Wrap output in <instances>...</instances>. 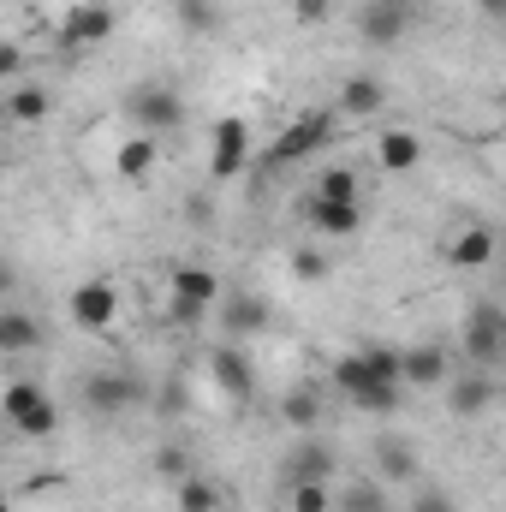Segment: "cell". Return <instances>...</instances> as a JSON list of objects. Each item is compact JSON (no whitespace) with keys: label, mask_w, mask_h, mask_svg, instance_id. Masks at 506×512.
I'll use <instances>...</instances> for the list:
<instances>
[{"label":"cell","mask_w":506,"mask_h":512,"mask_svg":"<svg viewBox=\"0 0 506 512\" xmlns=\"http://www.w3.org/2000/svg\"><path fill=\"white\" fill-rule=\"evenodd\" d=\"M203 310H221V274H215V268H203V262L173 268L167 316H173L179 328H191V322H203Z\"/></svg>","instance_id":"cell-4"},{"label":"cell","mask_w":506,"mask_h":512,"mask_svg":"<svg viewBox=\"0 0 506 512\" xmlns=\"http://www.w3.org/2000/svg\"><path fill=\"white\" fill-rule=\"evenodd\" d=\"M155 411H161V417H185V382H179V376H173V382L161 387V399H155Z\"/></svg>","instance_id":"cell-37"},{"label":"cell","mask_w":506,"mask_h":512,"mask_svg":"<svg viewBox=\"0 0 506 512\" xmlns=\"http://www.w3.org/2000/svg\"><path fill=\"white\" fill-rule=\"evenodd\" d=\"M304 209H310V227L328 233V239H352L364 227V203H322V197H310Z\"/></svg>","instance_id":"cell-17"},{"label":"cell","mask_w":506,"mask_h":512,"mask_svg":"<svg viewBox=\"0 0 506 512\" xmlns=\"http://www.w3.org/2000/svg\"><path fill=\"white\" fill-rule=\"evenodd\" d=\"M334 393H340L346 405H358V411H381V417H393V411L405 405V399H399L405 387H399V382H381L376 370L364 364V352H346V358L334 364Z\"/></svg>","instance_id":"cell-2"},{"label":"cell","mask_w":506,"mask_h":512,"mask_svg":"<svg viewBox=\"0 0 506 512\" xmlns=\"http://www.w3.org/2000/svg\"><path fill=\"white\" fill-rule=\"evenodd\" d=\"M6 120H12V126H42V120H48V90H42V84H18V90L6 96Z\"/></svg>","instance_id":"cell-25"},{"label":"cell","mask_w":506,"mask_h":512,"mask_svg":"<svg viewBox=\"0 0 506 512\" xmlns=\"http://www.w3.org/2000/svg\"><path fill=\"white\" fill-rule=\"evenodd\" d=\"M155 155H161V143H155L149 131H137V137H126V143H120V155H114V173H120V179H149Z\"/></svg>","instance_id":"cell-22"},{"label":"cell","mask_w":506,"mask_h":512,"mask_svg":"<svg viewBox=\"0 0 506 512\" xmlns=\"http://www.w3.org/2000/svg\"><path fill=\"white\" fill-rule=\"evenodd\" d=\"M316 197L322 203H358V173L352 167H328L322 185H316Z\"/></svg>","instance_id":"cell-32"},{"label":"cell","mask_w":506,"mask_h":512,"mask_svg":"<svg viewBox=\"0 0 506 512\" xmlns=\"http://www.w3.org/2000/svg\"><path fill=\"white\" fill-rule=\"evenodd\" d=\"M12 429H18L24 441H48V435L60 429V405H54V399L42 393V399H36V405H30L24 417H12Z\"/></svg>","instance_id":"cell-27"},{"label":"cell","mask_w":506,"mask_h":512,"mask_svg":"<svg viewBox=\"0 0 506 512\" xmlns=\"http://www.w3.org/2000/svg\"><path fill=\"white\" fill-rule=\"evenodd\" d=\"M405 387H447V352L441 346H405Z\"/></svg>","instance_id":"cell-20"},{"label":"cell","mask_w":506,"mask_h":512,"mask_svg":"<svg viewBox=\"0 0 506 512\" xmlns=\"http://www.w3.org/2000/svg\"><path fill=\"white\" fill-rule=\"evenodd\" d=\"M405 512H459V501H453L441 483H429V489H417V495H411V507H405Z\"/></svg>","instance_id":"cell-35"},{"label":"cell","mask_w":506,"mask_h":512,"mask_svg":"<svg viewBox=\"0 0 506 512\" xmlns=\"http://www.w3.org/2000/svg\"><path fill=\"white\" fill-rule=\"evenodd\" d=\"M334 465H340V459H334V447H322L316 435H304V441L286 453L280 477H286V483H334Z\"/></svg>","instance_id":"cell-13"},{"label":"cell","mask_w":506,"mask_h":512,"mask_svg":"<svg viewBox=\"0 0 506 512\" xmlns=\"http://www.w3.org/2000/svg\"><path fill=\"white\" fill-rule=\"evenodd\" d=\"M334 512H393V501H387V483L381 477H358V483H346L340 489V507Z\"/></svg>","instance_id":"cell-24"},{"label":"cell","mask_w":506,"mask_h":512,"mask_svg":"<svg viewBox=\"0 0 506 512\" xmlns=\"http://www.w3.org/2000/svg\"><path fill=\"white\" fill-rule=\"evenodd\" d=\"M334 483H286V512H334Z\"/></svg>","instance_id":"cell-28"},{"label":"cell","mask_w":506,"mask_h":512,"mask_svg":"<svg viewBox=\"0 0 506 512\" xmlns=\"http://www.w3.org/2000/svg\"><path fill=\"white\" fill-rule=\"evenodd\" d=\"M66 310H72V322H78L84 334H108L114 316H120V292H114L108 280H84V286H72Z\"/></svg>","instance_id":"cell-9"},{"label":"cell","mask_w":506,"mask_h":512,"mask_svg":"<svg viewBox=\"0 0 506 512\" xmlns=\"http://www.w3.org/2000/svg\"><path fill=\"white\" fill-rule=\"evenodd\" d=\"M268 322H274V304H268L262 292H233V298H221V334H227V340L245 346V340H256Z\"/></svg>","instance_id":"cell-12"},{"label":"cell","mask_w":506,"mask_h":512,"mask_svg":"<svg viewBox=\"0 0 506 512\" xmlns=\"http://www.w3.org/2000/svg\"><path fill=\"white\" fill-rule=\"evenodd\" d=\"M501 256V239H495V227H483V221H471L465 233H453V245H447V262L453 268H489Z\"/></svg>","instance_id":"cell-14"},{"label":"cell","mask_w":506,"mask_h":512,"mask_svg":"<svg viewBox=\"0 0 506 512\" xmlns=\"http://www.w3.org/2000/svg\"><path fill=\"white\" fill-rule=\"evenodd\" d=\"M209 209H215V203H203V197H197V203H185V215H191L197 227H209Z\"/></svg>","instance_id":"cell-39"},{"label":"cell","mask_w":506,"mask_h":512,"mask_svg":"<svg viewBox=\"0 0 506 512\" xmlns=\"http://www.w3.org/2000/svg\"><path fill=\"white\" fill-rule=\"evenodd\" d=\"M370 459H376V477L387 489H393V483H417V453H411V441L381 435L376 447H370Z\"/></svg>","instance_id":"cell-15"},{"label":"cell","mask_w":506,"mask_h":512,"mask_svg":"<svg viewBox=\"0 0 506 512\" xmlns=\"http://www.w3.org/2000/svg\"><path fill=\"white\" fill-rule=\"evenodd\" d=\"M459 346L477 370H495L506 364V310L501 304H471L465 322H459Z\"/></svg>","instance_id":"cell-6"},{"label":"cell","mask_w":506,"mask_h":512,"mask_svg":"<svg viewBox=\"0 0 506 512\" xmlns=\"http://www.w3.org/2000/svg\"><path fill=\"white\" fill-rule=\"evenodd\" d=\"M108 36H114V6H102V0L66 6V18H60V42H66V48H96V42H108Z\"/></svg>","instance_id":"cell-11"},{"label":"cell","mask_w":506,"mask_h":512,"mask_svg":"<svg viewBox=\"0 0 506 512\" xmlns=\"http://www.w3.org/2000/svg\"><path fill=\"white\" fill-rule=\"evenodd\" d=\"M292 18H298V30H322V24L334 18V0H298Z\"/></svg>","instance_id":"cell-36"},{"label":"cell","mask_w":506,"mask_h":512,"mask_svg":"<svg viewBox=\"0 0 506 512\" xmlns=\"http://www.w3.org/2000/svg\"><path fill=\"white\" fill-rule=\"evenodd\" d=\"M376 161H381V173H417V161H423V137H417V131H381L376 137Z\"/></svg>","instance_id":"cell-19"},{"label":"cell","mask_w":506,"mask_h":512,"mask_svg":"<svg viewBox=\"0 0 506 512\" xmlns=\"http://www.w3.org/2000/svg\"><path fill=\"white\" fill-rule=\"evenodd\" d=\"M209 376H215V387L233 399V405H245L256 393V370H251V352L239 346V340H227V346H215L209 352Z\"/></svg>","instance_id":"cell-10"},{"label":"cell","mask_w":506,"mask_h":512,"mask_svg":"<svg viewBox=\"0 0 506 512\" xmlns=\"http://www.w3.org/2000/svg\"><path fill=\"white\" fill-rule=\"evenodd\" d=\"M36 399H42V387H36V382H6V393H0V405H6V423H12V417H24Z\"/></svg>","instance_id":"cell-34"},{"label":"cell","mask_w":506,"mask_h":512,"mask_svg":"<svg viewBox=\"0 0 506 512\" xmlns=\"http://www.w3.org/2000/svg\"><path fill=\"white\" fill-rule=\"evenodd\" d=\"M358 352H364V364L376 370L381 382H399V387H405V346H381V340H364Z\"/></svg>","instance_id":"cell-29"},{"label":"cell","mask_w":506,"mask_h":512,"mask_svg":"<svg viewBox=\"0 0 506 512\" xmlns=\"http://www.w3.org/2000/svg\"><path fill=\"white\" fill-rule=\"evenodd\" d=\"M179 30H191V36H215V30H221L215 0H179Z\"/></svg>","instance_id":"cell-31"},{"label":"cell","mask_w":506,"mask_h":512,"mask_svg":"<svg viewBox=\"0 0 506 512\" xmlns=\"http://www.w3.org/2000/svg\"><path fill=\"white\" fill-rule=\"evenodd\" d=\"M501 137H506V120H501Z\"/></svg>","instance_id":"cell-41"},{"label":"cell","mask_w":506,"mask_h":512,"mask_svg":"<svg viewBox=\"0 0 506 512\" xmlns=\"http://www.w3.org/2000/svg\"><path fill=\"white\" fill-rule=\"evenodd\" d=\"M173 512H221V489L191 471L185 483H173Z\"/></svg>","instance_id":"cell-26"},{"label":"cell","mask_w":506,"mask_h":512,"mask_svg":"<svg viewBox=\"0 0 506 512\" xmlns=\"http://www.w3.org/2000/svg\"><path fill=\"white\" fill-rule=\"evenodd\" d=\"M84 405H90L96 417L143 411V405H149V382L131 376V370H96V376H84Z\"/></svg>","instance_id":"cell-7"},{"label":"cell","mask_w":506,"mask_h":512,"mask_svg":"<svg viewBox=\"0 0 506 512\" xmlns=\"http://www.w3.org/2000/svg\"><path fill=\"white\" fill-rule=\"evenodd\" d=\"M292 274H298L304 286H316V280H334V256L322 251V245H304V251H292Z\"/></svg>","instance_id":"cell-30"},{"label":"cell","mask_w":506,"mask_h":512,"mask_svg":"<svg viewBox=\"0 0 506 512\" xmlns=\"http://www.w3.org/2000/svg\"><path fill=\"white\" fill-rule=\"evenodd\" d=\"M489 405H495V382H489V370H471V376L447 382V411H453V417H483Z\"/></svg>","instance_id":"cell-16"},{"label":"cell","mask_w":506,"mask_h":512,"mask_svg":"<svg viewBox=\"0 0 506 512\" xmlns=\"http://www.w3.org/2000/svg\"><path fill=\"white\" fill-rule=\"evenodd\" d=\"M280 423L298 429V435H310V429L322 423V393H316V387H292V393L280 399Z\"/></svg>","instance_id":"cell-21"},{"label":"cell","mask_w":506,"mask_h":512,"mask_svg":"<svg viewBox=\"0 0 506 512\" xmlns=\"http://www.w3.org/2000/svg\"><path fill=\"white\" fill-rule=\"evenodd\" d=\"M36 346H42V328H36L18 304H12V310H0V352H12V358H18V352H36Z\"/></svg>","instance_id":"cell-23"},{"label":"cell","mask_w":506,"mask_h":512,"mask_svg":"<svg viewBox=\"0 0 506 512\" xmlns=\"http://www.w3.org/2000/svg\"><path fill=\"white\" fill-rule=\"evenodd\" d=\"M155 477H167V483H185V477H191V447H179V441L155 447Z\"/></svg>","instance_id":"cell-33"},{"label":"cell","mask_w":506,"mask_h":512,"mask_svg":"<svg viewBox=\"0 0 506 512\" xmlns=\"http://www.w3.org/2000/svg\"><path fill=\"white\" fill-rule=\"evenodd\" d=\"M423 18V0H364L358 6V42L364 48H399Z\"/></svg>","instance_id":"cell-5"},{"label":"cell","mask_w":506,"mask_h":512,"mask_svg":"<svg viewBox=\"0 0 506 512\" xmlns=\"http://www.w3.org/2000/svg\"><path fill=\"white\" fill-rule=\"evenodd\" d=\"M477 12H483V18H501V24H506V0H477Z\"/></svg>","instance_id":"cell-40"},{"label":"cell","mask_w":506,"mask_h":512,"mask_svg":"<svg viewBox=\"0 0 506 512\" xmlns=\"http://www.w3.org/2000/svg\"><path fill=\"white\" fill-rule=\"evenodd\" d=\"M0 72H6V78L24 72V48H18V42H0Z\"/></svg>","instance_id":"cell-38"},{"label":"cell","mask_w":506,"mask_h":512,"mask_svg":"<svg viewBox=\"0 0 506 512\" xmlns=\"http://www.w3.org/2000/svg\"><path fill=\"white\" fill-rule=\"evenodd\" d=\"M334 131H340V108H304V114H292V126L268 143L262 167H292L304 155H322L334 143Z\"/></svg>","instance_id":"cell-1"},{"label":"cell","mask_w":506,"mask_h":512,"mask_svg":"<svg viewBox=\"0 0 506 512\" xmlns=\"http://www.w3.org/2000/svg\"><path fill=\"white\" fill-rule=\"evenodd\" d=\"M340 114H381L387 108V84H381V72H352L346 84H340V102H334Z\"/></svg>","instance_id":"cell-18"},{"label":"cell","mask_w":506,"mask_h":512,"mask_svg":"<svg viewBox=\"0 0 506 512\" xmlns=\"http://www.w3.org/2000/svg\"><path fill=\"white\" fill-rule=\"evenodd\" d=\"M245 167H251V126H245L239 114H221V120L209 126V179L227 185V179H239Z\"/></svg>","instance_id":"cell-8"},{"label":"cell","mask_w":506,"mask_h":512,"mask_svg":"<svg viewBox=\"0 0 506 512\" xmlns=\"http://www.w3.org/2000/svg\"><path fill=\"white\" fill-rule=\"evenodd\" d=\"M126 120L137 131H149V137H167V131H179L191 120V108H185V96H179L173 84H131L126 90Z\"/></svg>","instance_id":"cell-3"}]
</instances>
